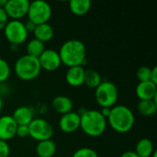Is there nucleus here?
Masks as SVG:
<instances>
[{"label": "nucleus", "mask_w": 157, "mask_h": 157, "mask_svg": "<svg viewBox=\"0 0 157 157\" xmlns=\"http://www.w3.org/2000/svg\"><path fill=\"white\" fill-rule=\"evenodd\" d=\"M151 157H157V152H156V151H155V152L153 153V155H151Z\"/></svg>", "instance_id": "c9c22d12"}, {"label": "nucleus", "mask_w": 157, "mask_h": 157, "mask_svg": "<svg viewBox=\"0 0 157 157\" xmlns=\"http://www.w3.org/2000/svg\"><path fill=\"white\" fill-rule=\"evenodd\" d=\"M10 76V66L6 60L0 58V84L5 83Z\"/></svg>", "instance_id": "b1692460"}, {"label": "nucleus", "mask_w": 157, "mask_h": 157, "mask_svg": "<svg viewBox=\"0 0 157 157\" xmlns=\"http://www.w3.org/2000/svg\"><path fill=\"white\" fill-rule=\"evenodd\" d=\"M151 71L152 68L148 66H142L137 71V78L140 82L150 81L151 78Z\"/></svg>", "instance_id": "393cba45"}, {"label": "nucleus", "mask_w": 157, "mask_h": 157, "mask_svg": "<svg viewBox=\"0 0 157 157\" xmlns=\"http://www.w3.org/2000/svg\"><path fill=\"white\" fill-rule=\"evenodd\" d=\"M29 136L38 143L51 140L53 135V128L52 124L43 119H33V121L29 124Z\"/></svg>", "instance_id": "6e6552de"}, {"label": "nucleus", "mask_w": 157, "mask_h": 157, "mask_svg": "<svg viewBox=\"0 0 157 157\" xmlns=\"http://www.w3.org/2000/svg\"><path fill=\"white\" fill-rule=\"evenodd\" d=\"M134 152L139 157H151L155 152L154 144L150 139L143 138L137 143Z\"/></svg>", "instance_id": "aec40b11"}, {"label": "nucleus", "mask_w": 157, "mask_h": 157, "mask_svg": "<svg viewBox=\"0 0 157 157\" xmlns=\"http://www.w3.org/2000/svg\"><path fill=\"white\" fill-rule=\"evenodd\" d=\"M59 128L65 133H73L80 128V114L71 111L62 115L59 121Z\"/></svg>", "instance_id": "9b49d317"}, {"label": "nucleus", "mask_w": 157, "mask_h": 157, "mask_svg": "<svg viewBox=\"0 0 157 157\" xmlns=\"http://www.w3.org/2000/svg\"><path fill=\"white\" fill-rule=\"evenodd\" d=\"M110 109H109V108H102V110L100 111V113L102 114V116H103L106 120H107L108 117L109 116Z\"/></svg>", "instance_id": "473e14b6"}, {"label": "nucleus", "mask_w": 157, "mask_h": 157, "mask_svg": "<svg viewBox=\"0 0 157 157\" xmlns=\"http://www.w3.org/2000/svg\"><path fill=\"white\" fill-rule=\"evenodd\" d=\"M28 18L36 26L48 23L52 16V7L49 3L43 0H35L29 3Z\"/></svg>", "instance_id": "423d86ee"}, {"label": "nucleus", "mask_w": 157, "mask_h": 157, "mask_svg": "<svg viewBox=\"0 0 157 157\" xmlns=\"http://www.w3.org/2000/svg\"><path fill=\"white\" fill-rule=\"evenodd\" d=\"M24 26H25V29H26V30H27L28 33L33 32L34 29H35V28H36V25H35L34 23H32V22H31L30 20H29V19L24 23Z\"/></svg>", "instance_id": "c756f323"}, {"label": "nucleus", "mask_w": 157, "mask_h": 157, "mask_svg": "<svg viewBox=\"0 0 157 157\" xmlns=\"http://www.w3.org/2000/svg\"><path fill=\"white\" fill-rule=\"evenodd\" d=\"M8 22V17L4 8H0V29H5L6 25Z\"/></svg>", "instance_id": "c85d7f7f"}, {"label": "nucleus", "mask_w": 157, "mask_h": 157, "mask_svg": "<svg viewBox=\"0 0 157 157\" xmlns=\"http://www.w3.org/2000/svg\"><path fill=\"white\" fill-rule=\"evenodd\" d=\"M38 59L41 69L49 72L57 70L62 64L59 52L52 49H45Z\"/></svg>", "instance_id": "9d476101"}, {"label": "nucleus", "mask_w": 157, "mask_h": 157, "mask_svg": "<svg viewBox=\"0 0 157 157\" xmlns=\"http://www.w3.org/2000/svg\"><path fill=\"white\" fill-rule=\"evenodd\" d=\"M3 106H4L3 99H2V98L0 97V113H1V111H2V109H3Z\"/></svg>", "instance_id": "f704fd0d"}, {"label": "nucleus", "mask_w": 157, "mask_h": 157, "mask_svg": "<svg viewBox=\"0 0 157 157\" xmlns=\"http://www.w3.org/2000/svg\"><path fill=\"white\" fill-rule=\"evenodd\" d=\"M14 71L19 79L31 81L40 75L41 67L38 58L26 54L17 60L14 65Z\"/></svg>", "instance_id": "20e7f679"}, {"label": "nucleus", "mask_w": 157, "mask_h": 157, "mask_svg": "<svg viewBox=\"0 0 157 157\" xmlns=\"http://www.w3.org/2000/svg\"><path fill=\"white\" fill-rule=\"evenodd\" d=\"M5 37L11 45L18 46L22 44L28 38L29 33L27 32L24 22L20 20H10L7 22L4 29Z\"/></svg>", "instance_id": "0eeeda50"}, {"label": "nucleus", "mask_w": 157, "mask_h": 157, "mask_svg": "<svg viewBox=\"0 0 157 157\" xmlns=\"http://www.w3.org/2000/svg\"><path fill=\"white\" fill-rule=\"evenodd\" d=\"M102 82V78L98 72L93 69H87L85 71V80L84 84L90 88H97Z\"/></svg>", "instance_id": "4be33fe9"}, {"label": "nucleus", "mask_w": 157, "mask_h": 157, "mask_svg": "<svg viewBox=\"0 0 157 157\" xmlns=\"http://www.w3.org/2000/svg\"><path fill=\"white\" fill-rule=\"evenodd\" d=\"M27 50V54L35 58H39L41 53L44 52L45 47H44V43L40 41L37 39H33L29 41V43L27 44L26 47Z\"/></svg>", "instance_id": "5701e85b"}, {"label": "nucleus", "mask_w": 157, "mask_h": 157, "mask_svg": "<svg viewBox=\"0 0 157 157\" xmlns=\"http://www.w3.org/2000/svg\"><path fill=\"white\" fill-rule=\"evenodd\" d=\"M52 108L54 110L62 115L69 113L73 110L74 104L71 98L66 96H57L52 101Z\"/></svg>", "instance_id": "dca6fc26"}, {"label": "nucleus", "mask_w": 157, "mask_h": 157, "mask_svg": "<svg viewBox=\"0 0 157 157\" xmlns=\"http://www.w3.org/2000/svg\"><path fill=\"white\" fill-rule=\"evenodd\" d=\"M85 69L83 66L69 67L65 74V80L71 86L77 87L84 85L85 80Z\"/></svg>", "instance_id": "4468645a"}, {"label": "nucleus", "mask_w": 157, "mask_h": 157, "mask_svg": "<svg viewBox=\"0 0 157 157\" xmlns=\"http://www.w3.org/2000/svg\"><path fill=\"white\" fill-rule=\"evenodd\" d=\"M33 33H34L35 39L44 43V42L50 41L53 38L54 29L49 23H43V24L37 25Z\"/></svg>", "instance_id": "f3484780"}, {"label": "nucleus", "mask_w": 157, "mask_h": 157, "mask_svg": "<svg viewBox=\"0 0 157 157\" xmlns=\"http://www.w3.org/2000/svg\"><path fill=\"white\" fill-rule=\"evenodd\" d=\"M118 98V88L112 82L109 81L101 82V84L95 90L96 101L102 108L111 109L117 103Z\"/></svg>", "instance_id": "39448f33"}, {"label": "nucleus", "mask_w": 157, "mask_h": 157, "mask_svg": "<svg viewBox=\"0 0 157 157\" xmlns=\"http://www.w3.org/2000/svg\"><path fill=\"white\" fill-rule=\"evenodd\" d=\"M13 120L17 123V126L19 125H29L33 121V111L29 107H18L17 108L12 115Z\"/></svg>", "instance_id": "2eb2a0df"}, {"label": "nucleus", "mask_w": 157, "mask_h": 157, "mask_svg": "<svg viewBox=\"0 0 157 157\" xmlns=\"http://www.w3.org/2000/svg\"><path fill=\"white\" fill-rule=\"evenodd\" d=\"M69 7L75 16H84L90 10L91 2L89 0H71Z\"/></svg>", "instance_id": "412c9836"}, {"label": "nucleus", "mask_w": 157, "mask_h": 157, "mask_svg": "<svg viewBox=\"0 0 157 157\" xmlns=\"http://www.w3.org/2000/svg\"><path fill=\"white\" fill-rule=\"evenodd\" d=\"M56 153V144L52 140L39 142L36 146V154L39 157H52Z\"/></svg>", "instance_id": "a211bd4d"}, {"label": "nucleus", "mask_w": 157, "mask_h": 157, "mask_svg": "<svg viewBox=\"0 0 157 157\" xmlns=\"http://www.w3.org/2000/svg\"><path fill=\"white\" fill-rule=\"evenodd\" d=\"M73 157H98L97 152L88 147H82L75 152Z\"/></svg>", "instance_id": "a878e982"}, {"label": "nucleus", "mask_w": 157, "mask_h": 157, "mask_svg": "<svg viewBox=\"0 0 157 157\" xmlns=\"http://www.w3.org/2000/svg\"><path fill=\"white\" fill-rule=\"evenodd\" d=\"M150 81L156 84L157 85V67L155 66L154 68H152V71H151V78H150Z\"/></svg>", "instance_id": "7c9ffc66"}, {"label": "nucleus", "mask_w": 157, "mask_h": 157, "mask_svg": "<svg viewBox=\"0 0 157 157\" xmlns=\"http://www.w3.org/2000/svg\"><path fill=\"white\" fill-rule=\"evenodd\" d=\"M62 63L69 67L82 66L86 56L85 44L78 40H69L65 41L58 52Z\"/></svg>", "instance_id": "f257e3e1"}, {"label": "nucleus", "mask_w": 157, "mask_h": 157, "mask_svg": "<svg viewBox=\"0 0 157 157\" xmlns=\"http://www.w3.org/2000/svg\"><path fill=\"white\" fill-rule=\"evenodd\" d=\"M135 122V118L132 109L124 105L114 106L110 109L107 123L117 132L125 133L130 132Z\"/></svg>", "instance_id": "f03ea898"}, {"label": "nucleus", "mask_w": 157, "mask_h": 157, "mask_svg": "<svg viewBox=\"0 0 157 157\" xmlns=\"http://www.w3.org/2000/svg\"><path fill=\"white\" fill-rule=\"evenodd\" d=\"M121 157H139L137 155V154L134 151H127L125 153H123Z\"/></svg>", "instance_id": "2f4dec72"}, {"label": "nucleus", "mask_w": 157, "mask_h": 157, "mask_svg": "<svg viewBox=\"0 0 157 157\" xmlns=\"http://www.w3.org/2000/svg\"><path fill=\"white\" fill-rule=\"evenodd\" d=\"M17 125L12 116H3L0 118V140L8 141L16 136Z\"/></svg>", "instance_id": "f8f14e48"}, {"label": "nucleus", "mask_w": 157, "mask_h": 157, "mask_svg": "<svg viewBox=\"0 0 157 157\" xmlns=\"http://www.w3.org/2000/svg\"><path fill=\"white\" fill-rule=\"evenodd\" d=\"M10 154V147L5 141L0 140V157H8Z\"/></svg>", "instance_id": "bb28decb"}, {"label": "nucleus", "mask_w": 157, "mask_h": 157, "mask_svg": "<svg viewBox=\"0 0 157 157\" xmlns=\"http://www.w3.org/2000/svg\"><path fill=\"white\" fill-rule=\"evenodd\" d=\"M16 135L21 138H25L29 135V125H19L17 128V132Z\"/></svg>", "instance_id": "cd10ccee"}, {"label": "nucleus", "mask_w": 157, "mask_h": 157, "mask_svg": "<svg viewBox=\"0 0 157 157\" xmlns=\"http://www.w3.org/2000/svg\"><path fill=\"white\" fill-rule=\"evenodd\" d=\"M137 110L144 117H151L155 115L157 110L156 98L151 100H140L137 105Z\"/></svg>", "instance_id": "6ab92c4d"}, {"label": "nucleus", "mask_w": 157, "mask_h": 157, "mask_svg": "<svg viewBox=\"0 0 157 157\" xmlns=\"http://www.w3.org/2000/svg\"><path fill=\"white\" fill-rule=\"evenodd\" d=\"M29 1L28 0H7L4 9L8 17L13 20H19L28 14Z\"/></svg>", "instance_id": "1a4fd4ad"}, {"label": "nucleus", "mask_w": 157, "mask_h": 157, "mask_svg": "<svg viewBox=\"0 0 157 157\" xmlns=\"http://www.w3.org/2000/svg\"><path fill=\"white\" fill-rule=\"evenodd\" d=\"M107 120L97 109L85 110L80 115V128L90 137L102 135L107 128Z\"/></svg>", "instance_id": "7ed1b4c3"}, {"label": "nucleus", "mask_w": 157, "mask_h": 157, "mask_svg": "<svg viewBox=\"0 0 157 157\" xmlns=\"http://www.w3.org/2000/svg\"><path fill=\"white\" fill-rule=\"evenodd\" d=\"M136 95L140 100H151L157 96V85L151 82H140L136 87Z\"/></svg>", "instance_id": "ddd939ff"}, {"label": "nucleus", "mask_w": 157, "mask_h": 157, "mask_svg": "<svg viewBox=\"0 0 157 157\" xmlns=\"http://www.w3.org/2000/svg\"><path fill=\"white\" fill-rule=\"evenodd\" d=\"M7 0H0V8H4Z\"/></svg>", "instance_id": "72a5a7b5"}]
</instances>
